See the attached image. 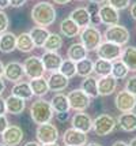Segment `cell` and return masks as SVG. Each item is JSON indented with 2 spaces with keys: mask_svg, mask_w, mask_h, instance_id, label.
<instances>
[{
  "mask_svg": "<svg viewBox=\"0 0 136 146\" xmlns=\"http://www.w3.org/2000/svg\"><path fill=\"white\" fill-rule=\"evenodd\" d=\"M114 105L118 112H131L136 108V96L129 93L128 90H120L117 92L116 97H114Z\"/></svg>",
  "mask_w": 136,
  "mask_h": 146,
  "instance_id": "obj_9",
  "label": "cell"
},
{
  "mask_svg": "<svg viewBox=\"0 0 136 146\" xmlns=\"http://www.w3.org/2000/svg\"><path fill=\"white\" fill-rule=\"evenodd\" d=\"M3 74H4V64L0 60V78H3Z\"/></svg>",
  "mask_w": 136,
  "mask_h": 146,
  "instance_id": "obj_51",
  "label": "cell"
},
{
  "mask_svg": "<svg viewBox=\"0 0 136 146\" xmlns=\"http://www.w3.org/2000/svg\"><path fill=\"white\" fill-rule=\"evenodd\" d=\"M87 49L84 48V45L82 42H74V44L70 45L68 51H67V57L71 59L72 62H79L84 57H87Z\"/></svg>",
  "mask_w": 136,
  "mask_h": 146,
  "instance_id": "obj_28",
  "label": "cell"
},
{
  "mask_svg": "<svg viewBox=\"0 0 136 146\" xmlns=\"http://www.w3.org/2000/svg\"><path fill=\"white\" fill-rule=\"evenodd\" d=\"M93 72H94V62L91 59L84 57L76 62V75L86 78V76H90Z\"/></svg>",
  "mask_w": 136,
  "mask_h": 146,
  "instance_id": "obj_32",
  "label": "cell"
},
{
  "mask_svg": "<svg viewBox=\"0 0 136 146\" xmlns=\"http://www.w3.org/2000/svg\"><path fill=\"white\" fill-rule=\"evenodd\" d=\"M7 108H6V98L0 97V115H6Z\"/></svg>",
  "mask_w": 136,
  "mask_h": 146,
  "instance_id": "obj_44",
  "label": "cell"
},
{
  "mask_svg": "<svg viewBox=\"0 0 136 146\" xmlns=\"http://www.w3.org/2000/svg\"><path fill=\"white\" fill-rule=\"evenodd\" d=\"M61 46H63V37H61V34H58V33H49V36H48L42 48L48 52H57Z\"/></svg>",
  "mask_w": 136,
  "mask_h": 146,
  "instance_id": "obj_31",
  "label": "cell"
},
{
  "mask_svg": "<svg viewBox=\"0 0 136 146\" xmlns=\"http://www.w3.org/2000/svg\"><path fill=\"white\" fill-rule=\"evenodd\" d=\"M10 7V0H0V10H4Z\"/></svg>",
  "mask_w": 136,
  "mask_h": 146,
  "instance_id": "obj_45",
  "label": "cell"
},
{
  "mask_svg": "<svg viewBox=\"0 0 136 146\" xmlns=\"http://www.w3.org/2000/svg\"><path fill=\"white\" fill-rule=\"evenodd\" d=\"M104 37L109 42L124 46V45L128 44V41H129V32H128L127 27H124L120 23H117V25H112L106 27V30L104 33Z\"/></svg>",
  "mask_w": 136,
  "mask_h": 146,
  "instance_id": "obj_5",
  "label": "cell"
},
{
  "mask_svg": "<svg viewBox=\"0 0 136 146\" xmlns=\"http://www.w3.org/2000/svg\"><path fill=\"white\" fill-rule=\"evenodd\" d=\"M56 119L58 121H65L68 119V112H57L56 113Z\"/></svg>",
  "mask_w": 136,
  "mask_h": 146,
  "instance_id": "obj_43",
  "label": "cell"
},
{
  "mask_svg": "<svg viewBox=\"0 0 136 146\" xmlns=\"http://www.w3.org/2000/svg\"><path fill=\"white\" fill-rule=\"evenodd\" d=\"M25 146H41V143H39L38 141H37V142H35V141H30V142H26Z\"/></svg>",
  "mask_w": 136,
  "mask_h": 146,
  "instance_id": "obj_50",
  "label": "cell"
},
{
  "mask_svg": "<svg viewBox=\"0 0 136 146\" xmlns=\"http://www.w3.org/2000/svg\"><path fill=\"white\" fill-rule=\"evenodd\" d=\"M128 145H129V146H136V137H135V138H132V139H131V142L128 143Z\"/></svg>",
  "mask_w": 136,
  "mask_h": 146,
  "instance_id": "obj_54",
  "label": "cell"
},
{
  "mask_svg": "<svg viewBox=\"0 0 136 146\" xmlns=\"http://www.w3.org/2000/svg\"><path fill=\"white\" fill-rule=\"evenodd\" d=\"M51 105H52L53 112H68L71 107H70V101H68V96H65L61 92H57L56 94L52 97L51 100Z\"/></svg>",
  "mask_w": 136,
  "mask_h": 146,
  "instance_id": "obj_24",
  "label": "cell"
},
{
  "mask_svg": "<svg viewBox=\"0 0 136 146\" xmlns=\"http://www.w3.org/2000/svg\"><path fill=\"white\" fill-rule=\"evenodd\" d=\"M84 146H102L101 143H98V142H87Z\"/></svg>",
  "mask_w": 136,
  "mask_h": 146,
  "instance_id": "obj_53",
  "label": "cell"
},
{
  "mask_svg": "<svg viewBox=\"0 0 136 146\" xmlns=\"http://www.w3.org/2000/svg\"><path fill=\"white\" fill-rule=\"evenodd\" d=\"M70 18H71L80 29H83V27L90 25V14H89L86 7H78V8L72 10L71 14H70Z\"/></svg>",
  "mask_w": 136,
  "mask_h": 146,
  "instance_id": "obj_23",
  "label": "cell"
},
{
  "mask_svg": "<svg viewBox=\"0 0 136 146\" xmlns=\"http://www.w3.org/2000/svg\"><path fill=\"white\" fill-rule=\"evenodd\" d=\"M128 74H129V70L124 64V62L121 59H116V60L112 62V74L110 75H113L117 81L118 79H125L128 76Z\"/></svg>",
  "mask_w": 136,
  "mask_h": 146,
  "instance_id": "obj_34",
  "label": "cell"
},
{
  "mask_svg": "<svg viewBox=\"0 0 136 146\" xmlns=\"http://www.w3.org/2000/svg\"><path fill=\"white\" fill-rule=\"evenodd\" d=\"M68 101H70V107L74 109L75 112H80V111H86L90 107L91 97L86 94L82 89H75L68 93Z\"/></svg>",
  "mask_w": 136,
  "mask_h": 146,
  "instance_id": "obj_7",
  "label": "cell"
},
{
  "mask_svg": "<svg viewBox=\"0 0 136 146\" xmlns=\"http://www.w3.org/2000/svg\"><path fill=\"white\" fill-rule=\"evenodd\" d=\"M94 72L99 76H106L112 74V62L105 59H97L94 62Z\"/></svg>",
  "mask_w": 136,
  "mask_h": 146,
  "instance_id": "obj_35",
  "label": "cell"
},
{
  "mask_svg": "<svg viewBox=\"0 0 136 146\" xmlns=\"http://www.w3.org/2000/svg\"><path fill=\"white\" fill-rule=\"evenodd\" d=\"M30 116L35 124H44L51 121L53 117V109L51 102L45 101L42 98L35 100L30 107Z\"/></svg>",
  "mask_w": 136,
  "mask_h": 146,
  "instance_id": "obj_2",
  "label": "cell"
},
{
  "mask_svg": "<svg viewBox=\"0 0 136 146\" xmlns=\"http://www.w3.org/2000/svg\"><path fill=\"white\" fill-rule=\"evenodd\" d=\"M117 124L120 128L125 131V133H132L136 130V113L133 111L131 112H124L118 116L117 119Z\"/></svg>",
  "mask_w": 136,
  "mask_h": 146,
  "instance_id": "obj_19",
  "label": "cell"
},
{
  "mask_svg": "<svg viewBox=\"0 0 136 146\" xmlns=\"http://www.w3.org/2000/svg\"><path fill=\"white\" fill-rule=\"evenodd\" d=\"M26 100L20 98V97H16L14 94H10L6 98V108L7 112L11 115H20L25 108H26Z\"/></svg>",
  "mask_w": 136,
  "mask_h": 146,
  "instance_id": "obj_20",
  "label": "cell"
},
{
  "mask_svg": "<svg viewBox=\"0 0 136 146\" xmlns=\"http://www.w3.org/2000/svg\"><path fill=\"white\" fill-rule=\"evenodd\" d=\"M8 25H10L8 15H7L3 10H0V34H1V33H4V32H7Z\"/></svg>",
  "mask_w": 136,
  "mask_h": 146,
  "instance_id": "obj_38",
  "label": "cell"
},
{
  "mask_svg": "<svg viewBox=\"0 0 136 146\" xmlns=\"http://www.w3.org/2000/svg\"><path fill=\"white\" fill-rule=\"evenodd\" d=\"M112 146H129V145H128L127 142H124V141H116Z\"/></svg>",
  "mask_w": 136,
  "mask_h": 146,
  "instance_id": "obj_49",
  "label": "cell"
},
{
  "mask_svg": "<svg viewBox=\"0 0 136 146\" xmlns=\"http://www.w3.org/2000/svg\"><path fill=\"white\" fill-rule=\"evenodd\" d=\"M95 52H97L98 57L109 60V62H113L116 59H120L121 52H123V46L113 44V42H109V41H105V42L99 44V46L95 49Z\"/></svg>",
  "mask_w": 136,
  "mask_h": 146,
  "instance_id": "obj_10",
  "label": "cell"
},
{
  "mask_svg": "<svg viewBox=\"0 0 136 146\" xmlns=\"http://www.w3.org/2000/svg\"><path fill=\"white\" fill-rule=\"evenodd\" d=\"M89 1H90V3H95V4H99V6H101V4H104L106 0H89Z\"/></svg>",
  "mask_w": 136,
  "mask_h": 146,
  "instance_id": "obj_52",
  "label": "cell"
},
{
  "mask_svg": "<svg viewBox=\"0 0 136 146\" xmlns=\"http://www.w3.org/2000/svg\"><path fill=\"white\" fill-rule=\"evenodd\" d=\"M11 94L16 96V97H20V98H23V100H30V98H33V92H32V88H30V83L23 82V81H19V82L14 83L12 89H11Z\"/></svg>",
  "mask_w": 136,
  "mask_h": 146,
  "instance_id": "obj_29",
  "label": "cell"
},
{
  "mask_svg": "<svg viewBox=\"0 0 136 146\" xmlns=\"http://www.w3.org/2000/svg\"><path fill=\"white\" fill-rule=\"evenodd\" d=\"M0 146H6V145H4V143H3V142H0Z\"/></svg>",
  "mask_w": 136,
  "mask_h": 146,
  "instance_id": "obj_56",
  "label": "cell"
},
{
  "mask_svg": "<svg viewBox=\"0 0 136 146\" xmlns=\"http://www.w3.org/2000/svg\"><path fill=\"white\" fill-rule=\"evenodd\" d=\"M87 11H89V14H90V15H93V14H97L98 11H99V4L90 3V4L87 6Z\"/></svg>",
  "mask_w": 136,
  "mask_h": 146,
  "instance_id": "obj_41",
  "label": "cell"
},
{
  "mask_svg": "<svg viewBox=\"0 0 136 146\" xmlns=\"http://www.w3.org/2000/svg\"><path fill=\"white\" fill-rule=\"evenodd\" d=\"M30 88H32L33 96L35 97H44L45 94H48L49 92V86H48V79L45 76H39V78H34V79H30Z\"/></svg>",
  "mask_w": 136,
  "mask_h": 146,
  "instance_id": "obj_25",
  "label": "cell"
},
{
  "mask_svg": "<svg viewBox=\"0 0 136 146\" xmlns=\"http://www.w3.org/2000/svg\"><path fill=\"white\" fill-rule=\"evenodd\" d=\"M23 137V130L19 126H8L1 134V142L6 146H19Z\"/></svg>",
  "mask_w": 136,
  "mask_h": 146,
  "instance_id": "obj_12",
  "label": "cell"
},
{
  "mask_svg": "<svg viewBox=\"0 0 136 146\" xmlns=\"http://www.w3.org/2000/svg\"><path fill=\"white\" fill-rule=\"evenodd\" d=\"M125 90H128L129 93H132L133 96H136V74L135 75H131L127 82H125Z\"/></svg>",
  "mask_w": 136,
  "mask_h": 146,
  "instance_id": "obj_39",
  "label": "cell"
},
{
  "mask_svg": "<svg viewBox=\"0 0 136 146\" xmlns=\"http://www.w3.org/2000/svg\"><path fill=\"white\" fill-rule=\"evenodd\" d=\"M79 33H80V27L70 17L64 18L60 22V34L63 37L74 38V37H76V36H79Z\"/></svg>",
  "mask_w": 136,
  "mask_h": 146,
  "instance_id": "obj_21",
  "label": "cell"
},
{
  "mask_svg": "<svg viewBox=\"0 0 136 146\" xmlns=\"http://www.w3.org/2000/svg\"><path fill=\"white\" fill-rule=\"evenodd\" d=\"M4 90H6V82L3 81V78H0V97L3 96Z\"/></svg>",
  "mask_w": 136,
  "mask_h": 146,
  "instance_id": "obj_46",
  "label": "cell"
},
{
  "mask_svg": "<svg viewBox=\"0 0 136 146\" xmlns=\"http://www.w3.org/2000/svg\"><path fill=\"white\" fill-rule=\"evenodd\" d=\"M97 78L94 76H86L82 82L80 89L83 90L86 94H89L91 98H97L98 97V85H97Z\"/></svg>",
  "mask_w": 136,
  "mask_h": 146,
  "instance_id": "obj_33",
  "label": "cell"
},
{
  "mask_svg": "<svg viewBox=\"0 0 136 146\" xmlns=\"http://www.w3.org/2000/svg\"><path fill=\"white\" fill-rule=\"evenodd\" d=\"M23 70H25V76H27L29 79H34V78H39L44 76L45 74V67L44 63L41 60V57L38 56H29L23 62Z\"/></svg>",
  "mask_w": 136,
  "mask_h": 146,
  "instance_id": "obj_8",
  "label": "cell"
},
{
  "mask_svg": "<svg viewBox=\"0 0 136 146\" xmlns=\"http://www.w3.org/2000/svg\"><path fill=\"white\" fill-rule=\"evenodd\" d=\"M58 71L65 75L68 79L70 78H74V76L76 75V63L75 62H72L71 59H65L61 62V66H60V68Z\"/></svg>",
  "mask_w": 136,
  "mask_h": 146,
  "instance_id": "obj_36",
  "label": "cell"
},
{
  "mask_svg": "<svg viewBox=\"0 0 136 146\" xmlns=\"http://www.w3.org/2000/svg\"><path fill=\"white\" fill-rule=\"evenodd\" d=\"M117 126V120L108 113L98 115L97 117L93 120V131L95 133L98 137H106L110 133L114 131V128Z\"/></svg>",
  "mask_w": 136,
  "mask_h": 146,
  "instance_id": "obj_4",
  "label": "cell"
},
{
  "mask_svg": "<svg viewBox=\"0 0 136 146\" xmlns=\"http://www.w3.org/2000/svg\"><path fill=\"white\" fill-rule=\"evenodd\" d=\"M35 137H37V141L41 145L53 143V142L58 141V130L55 124L48 121L44 124H38V127L35 130Z\"/></svg>",
  "mask_w": 136,
  "mask_h": 146,
  "instance_id": "obj_6",
  "label": "cell"
},
{
  "mask_svg": "<svg viewBox=\"0 0 136 146\" xmlns=\"http://www.w3.org/2000/svg\"><path fill=\"white\" fill-rule=\"evenodd\" d=\"M131 17L133 19H136V1L133 4H131Z\"/></svg>",
  "mask_w": 136,
  "mask_h": 146,
  "instance_id": "obj_47",
  "label": "cell"
},
{
  "mask_svg": "<svg viewBox=\"0 0 136 146\" xmlns=\"http://www.w3.org/2000/svg\"><path fill=\"white\" fill-rule=\"evenodd\" d=\"M99 17H101V23H104L106 26L120 23V13H118V10H116L110 4L99 6Z\"/></svg>",
  "mask_w": 136,
  "mask_h": 146,
  "instance_id": "obj_15",
  "label": "cell"
},
{
  "mask_svg": "<svg viewBox=\"0 0 136 146\" xmlns=\"http://www.w3.org/2000/svg\"><path fill=\"white\" fill-rule=\"evenodd\" d=\"M41 146H60L57 143V142H53V143H44V145H41Z\"/></svg>",
  "mask_w": 136,
  "mask_h": 146,
  "instance_id": "obj_55",
  "label": "cell"
},
{
  "mask_svg": "<svg viewBox=\"0 0 136 146\" xmlns=\"http://www.w3.org/2000/svg\"><path fill=\"white\" fill-rule=\"evenodd\" d=\"M16 49V36L12 32H4L0 34V52L11 53Z\"/></svg>",
  "mask_w": 136,
  "mask_h": 146,
  "instance_id": "obj_22",
  "label": "cell"
},
{
  "mask_svg": "<svg viewBox=\"0 0 136 146\" xmlns=\"http://www.w3.org/2000/svg\"><path fill=\"white\" fill-rule=\"evenodd\" d=\"M3 76L7 81L12 83H16L23 79L25 76V70H23V64L18 63V62H10L4 66V74Z\"/></svg>",
  "mask_w": 136,
  "mask_h": 146,
  "instance_id": "obj_13",
  "label": "cell"
},
{
  "mask_svg": "<svg viewBox=\"0 0 136 146\" xmlns=\"http://www.w3.org/2000/svg\"><path fill=\"white\" fill-rule=\"evenodd\" d=\"M10 124H8V120H7L6 115H0V135L4 133V130L8 127Z\"/></svg>",
  "mask_w": 136,
  "mask_h": 146,
  "instance_id": "obj_40",
  "label": "cell"
},
{
  "mask_svg": "<svg viewBox=\"0 0 136 146\" xmlns=\"http://www.w3.org/2000/svg\"><path fill=\"white\" fill-rule=\"evenodd\" d=\"M120 59L128 67L129 72H136V48L135 46H125V48H123Z\"/></svg>",
  "mask_w": 136,
  "mask_h": 146,
  "instance_id": "obj_26",
  "label": "cell"
},
{
  "mask_svg": "<svg viewBox=\"0 0 136 146\" xmlns=\"http://www.w3.org/2000/svg\"><path fill=\"white\" fill-rule=\"evenodd\" d=\"M80 34V42L84 45V48L87 51H95L99 44L102 42V33L99 32L97 26L89 25L82 29Z\"/></svg>",
  "mask_w": 136,
  "mask_h": 146,
  "instance_id": "obj_3",
  "label": "cell"
},
{
  "mask_svg": "<svg viewBox=\"0 0 136 146\" xmlns=\"http://www.w3.org/2000/svg\"><path fill=\"white\" fill-rule=\"evenodd\" d=\"M46 79H48L49 90H52V92H63L68 88V83H70V79L65 75H63L60 71L51 72V75Z\"/></svg>",
  "mask_w": 136,
  "mask_h": 146,
  "instance_id": "obj_17",
  "label": "cell"
},
{
  "mask_svg": "<svg viewBox=\"0 0 136 146\" xmlns=\"http://www.w3.org/2000/svg\"><path fill=\"white\" fill-rule=\"evenodd\" d=\"M78 1H83V0H78Z\"/></svg>",
  "mask_w": 136,
  "mask_h": 146,
  "instance_id": "obj_57",
  "label": "cell"
},
{
  "mask_svg": "<svg viewBox=\"0 0 136 146\" xmlns=\"http://www.w3.org/2000/svg\"><path fill=\"white\" fill-rule=\"evenodd\" d=\"M71 126L79 131L89 133L93 130V119L89 113H86L84 111H80V112L74 113V116L71 117Z\"/></svg>",
  "mask_w": 136,
  "mask_h": 146,
  "instance_id": "obj_14",
  "label": "cell"
},
{
  "mask_svg": "<svg viewBox=\"0 0 136 146\" xmlns=\"http://www.w3.org/2000/svg\"><path fill=\"white\" fill-rule=\"evenodd\" d=\"M32 19L37 26L48 27L56 21V10L48 1H39L32 8Z\"/></svg>",
  "mask_w": 136,
  "mask_h": 146,
  "instance_id": "obj_1",
  "label": "cell"
},
{
  "mask_svg": "<svg viewBox=\"0 0 136 146\" xmlns=\"http://www.w3.org/2000/svg\"><path fill=\"white\" fill-rule=\"evenodd\" d=\"M35 48V44L33 42L30 33H20L16 36V49L22 53H30Z\"/></svg>",
  "mask_w": 136,
  "mask_h": 146,
  "instance_id": "obj_27",
  "label": "cell"
},
{
  "mask_svg": "<svg viewBox=\"0 0 136 146\" xmlns=\"http://www.w3.org/2000/svg\"><path fill=\"white\" fill-rule=\"evenodd\" d=\"M29 33H30V36H32V38H33V42L35 44V46H38V48H42V46H44L46 38L49 36L48 29H46V27H42V26H35V27H33Z\"/></svg>",
  "mask_w": 136,
  "mask_h": 146,
  "instance_id": "obj_30",
  "label": "cell"
},
{
  "mask_svg": "<svg viewBox=\"0 0 136 146\" xmlns=\"http://www.w3.org/2000/svg\"><path fill=\"white\" fill-rule=\"evenodd\" d=\"M106 1H108V4L114 7L118 11L125 10V8H128L131 6V0H106Z\"/></svg>",
  "mask_w": 136,
  "mask_h": 146,
  "instance_id": "obj_37",
  "label": "cell"
},
{
  "mask_svg": "<svg viewBox=\"0 0 136 146\" xmlns=\"http://www.w3.org/2000/svg\"><path fill=\"white\" fill-rule=\"evenodd\" d=\"M26 0H10V7H14V8H19V7L25 6Z\"/></svg>",
  "mask_w": 136,
  "mask_h": 146,
  "instance_id": "obj_42",
  "label": "cell"
},
{
  "mask_svg": "<svg viewBox=\"0 0 136 146\" xmlns=\"http://www.w3.org/2000/svg\"><path fill=\"white\" fill-rule=\"evenodd\" d=\"M42 63H44V67H45L46 71L49 72H55V71H58L60 66H61V62H63V57L58 55L57 52H48L45 51V53L41 57Z\"/></svg>",
  "mask_w": 136,
  "mask_h": 146,
  "instance_id": "obj_18",
  "label": "cell"
},
{
  "mask_svg": "<svg viewBox=\"0 0 136 146\" xmlns=\"http://www.w3.org/2000/svg\"><path fill=\"white\" fill-rule=\"evenodd\" d=\"M61 139L64 146H84L87 143V133L71 127L64 131Z\"/></svg>",
  "mask_w": 136,
  "mask_h": 146,
  "instance_id": "obj_11",
  "label": "cell"
},
{
  "mask_svg": "<svg viewBox=\"0 0 136 146\" xmlns=\"http://www.w3.org/2000/svg\"><path fill=\"white\" fill-rule=\"evenodd\" d=\"M56 4H60V6H65V4H68L70 1H72V0H53Z\"/></svg>",
  "mask_w": 136,
  "mask_h": 146,
  "instance_id": "obj_48",
  "label": "cell"
},
{
  "mask_svg": "<svg viewBox=\"0 0 136 146\" xmlns=\"http://www.w3.org/2000/svg\"><path fill=\"white\" fill-rule=\"evenodd\" d=\"M98 85V96L101 97H108V96L113 94L117 89V79L113 75H106V76H99L97 81Z\"/></svg>",
  "mask_w": 136,
  "mask_h": 146,
  "instance_id": "obj_16",
  "label": "cell"
}]
</instances>
